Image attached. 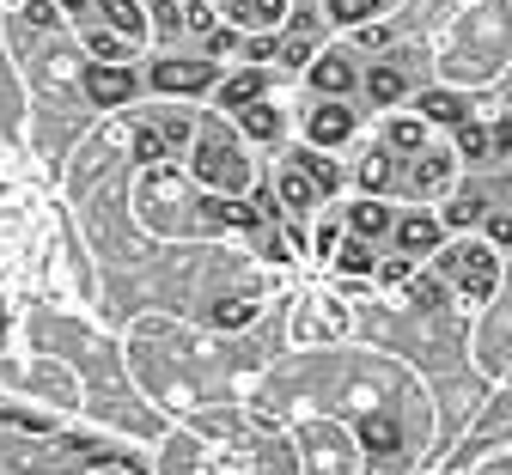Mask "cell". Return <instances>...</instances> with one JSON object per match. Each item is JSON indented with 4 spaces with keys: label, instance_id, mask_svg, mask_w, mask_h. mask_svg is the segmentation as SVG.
<instances>
[{
    "label": "cell",
    "instance_id": "obj_1",
    "mask_svg": "<svg viewBox=\"0 0 512 475\" xmlns=\"http://www.w3.org/2000/svg\"><path fill=\"white\" fill-rule=\"evenodd\" d=\"M196 171H202L208 183L244 189V159H238V141H232V134H220V128H208V134H202V147H196Z\"/></svg>",
    "mask_w": 512,
    "mask_h": 475
},
{
    "label": "cell",
    "instance_id": "obj_2",
    "mask_svg": "<svg viewBox=\"0 0 512 475\" xmlns=\"http://www.w3.org/2000/svg\"><path fill=\"white\" fill-rule=\"evenodd\" d=\"M452 281L464 287V299H488L494 293V250H482V244H464V250H452Z\"/></svg>",
    "mask_w": 512,
    "mask_h": 475
},
{
    "label": "cell",
    "instance_id": "obj_3",
    "mask_svg": "<svg viewBox=\"0 0 512 475\" xmlns=\"http://www.w3.org/2000/svg\"><path fill=\"white\" fill-rule=\"evenodd\" d=\"M153 86L171 98V92H202V86H214V61H153Z\"/></svg>",
    "mask_w": 512,
    "mask_h": 475
},
{
    "label": "cell",
    "instance_id": "obj_4",
    "mask_svg": "<svg viewBox=\"0 0 512 475\" xmlns=\"http://www.w3.org/2000/svg\"><path fill=\"white\" fill-rule=\"evenodd\" d=\"M305 134H311V147H336V141L354 134V110L348 104H317L311 122H305Z\"/></svg>",
    "mask_w": 512,
    "mask_h": 475
},
{
    "label": "cell",
    "instance_id": "obj_5",
    "mask_svg": "<svg viewBox=\"0 0 512 475\" xmlns=\"http://www.w3.org/2000/svg\"><path fill=\"white\" fill-rule=\"evenodd\" d=\"M86 92H92L98 104H128V98H135V74H128V67H92V74H86Z\"/></svg>",
    "mask_w": 512,
    "mask_h": 475
},
{
    "label": "cell",
    "instance_id": "obj_6",
    "mask_svg": "<svg viewBox=\"0 0 512 475\" xmlns=\"http://www.w3.org/2000/svg\"><path fill=\"white\" fill-rule=\"evenodd\" d=\"M452 183V153H421L415 165H409V189L415 195H433V189H445Z\"/></svg>",
    "mask_w": 512,
    "mask_h": 475
},
{
    "label": "cell",
    "instance_id": "obj_7",
    "mask_svg": "<svg viewBox=\"0 0 512 475\" xmlns=\"http://www.w3.org/2000/svg\"><path fill=\"white\" fill-rule=\"evenodd\" d=\"M433 244H439V220H433V214H409V220H397V250L427 256Z\"/></svg>",
    "mask_w": 512,
    "mask_h": 475
},
{
    "label": "cell",
    "instance_id": "obj_8",
    "mask_svg": "<svg viewBox=\"0 0 512 475\" xmlns=\"http://www.w3.org/2000/svg\"><path fill=\"white\" fill-rule=\"evenodd\" d=\"M348 232L360 244L378 238V232H391V208H384V201H354V208H348Z\"/></svg>",
    "mask_w": 512,
    "mask_h": 475
},
{
    "label": "cell",
    "instance_id": "obj_9",
    "mask_svg": "<svg viewBox=\"0 0 512 475\" xmlns=\"http://www.w3.org/2000/svg\"><path fill=\"white\" fill-rule=\"evenodd\" d=\"M226 13H232L238 25H263V31H269V25L287 19V0H232Z\"/></svg>",
    "mask_w": 512,
    "mask_h": 475
},
{
    "label": "cell",
    "instance_id": "obj_10",
    "mask_svg": "<svg viewBox=\"0 0 512 475\" xmlns=\"http://www.w3.org/2000/svg\"><path fill=\"white\" fill-rule=\"evenodd\" d=\"M384 147H391V153H409V159H421V153H427V128H421L415 116H403V122H391Z\"/></svg>",
    "mask_w": 512,
    "mask_h": 475
},
{
    "label": "cell",
    "instance_id": "obj_11",
    "mask_svg": "<svg viewBox=\"0 0 512 475\" xmlns=\"http://www.w3.org/2000/svg\"><path fill=\"white\" fill-rule=\"evenodd\" d=\"M98 7H104V19L128 37V43H135V37H147V19H141V7H135V0H98Z\"/></svg>",
    "mask_w": 512,
    "mask_h": 475
},
{
    "label": "cell",
    "instance_id": "obj_12",
    "mask_svg": "<svg viewBox=\"0 0 512 475\" xmlns=\"http://www.w3.org/2000/svg\"><path fill=\"white\" fill-rule=\"evenodd\" d=\"M391 183H397V153H366V165H360V189L378 195V189H391Z\"/></svg>",
    "mask_w": 512,
    "mask_h": 475
},
{
    "label": "cell",
    "instance_id": "obj_13",
    "mask_svg": "<svg viewBox=\"0 0 512 475\" xmlns=\"http://www.w3.org/2000/svg\"><path fill=\"white\" fill-rule=\"evenodd\" d=\"M256 98H263V74L256 67H244V74H232L220 86V104H256Z\"/></svg>",
    "mask_w": 512,
    "mask_h": 475
},
{
    "label": "cell",
    "instance_id": "obj_14",
    "mask_svg": "<svg viewBox=\"0 0 512 475\" xmlns=\"http://www.w3.org/2000/svg\"><path fill=\"white\" fill-rule=\"evenodd\" d=\"M311 80L324 86V92H348V86H354V67H348L342 55H324V61L311 67Z\"/></svg>",
    "mask_w": 512,
    "mask_h": 475
},
{
    "label": "cell",
    "instance_id": "obj_15",
    "mask_svg": "<svg viewBox=\"0 0 512 475\" xmlns=\"http://www.w3.org/2000/svg\"><path fill=\"white\" fill-rule=\"evenodd\" d=\"M293 171H305V177L317 183V195H336V165H330L324 153H299V159H293Z\"/></svg>",
    "mask_w": 512,
    "mask_h": 475
},
{
    "label": "cell",
    "instance_id": "obj_16",
    "mask_svg": "<svg viewBox=\"0 0 512 475\" xmlns=\"http://www.w3.org/2000/svg\"><path fill=\"white\" fill-rule=\"evenodd\" d=\"M366 98H372V104L403 98V74H397V67H372V74H366Z\"/></svg>",
    "mask_w": 512,
    "mask_h": 475
},
{
    "label": "cell",
    "instance_id": "obj_17",
    "mask_svg": "<svg viewBox=\"0 0 512 475\" xmlns=\"http://www.w3.org/2000/svg\"><path fill=\"white\" fill-rule=\"evenodd\" d=\"M360 439H366V451H378V457H391V451H397V421H384V415H372V421L360 427Z\"/></svg>",
    "mask_w": 512,
    "mask_h": 475
},
{
    "label": "cell",
    "instance_id": "obj_18",
    "mask_svg": "<svg viewBox=\"0 0 512 475\" xmlns=\"http://www.w3.org/2000/svg\"><path fill=\"white\" fill-rule=\"evenodd\" d=\"M421 104H427V116H439V122H458V128L470 122V104H464V98H452V92H427Z\"/></svg>",
    "mask_w": 512,
    "mask_h": 475
},
{
    "label": "cell",
    "instance_id": "obj_19",
    "mask_svg": "<svg viewBox=\"0 0 512 475\" xmlns=\"http://www.w3.org/2000/svg\"><path fill=\"white\" fill-rule=\"evenodd\" d=\"M281 201H287V214H305L311 208V177L305 171H287L281 177Z\"/></svg>",
    "mask_w": 512,
    "mask_h": 475
},
{
    "label": "cell",
    "instance_id": "obj_20",
    "mask_svg": "<svg viewBox=\"0 0 512 475\" xmlns=\"http://www.w3.org/2000/svg\"><path fill=\"white\" fill-rule=\"evenodd\" d=\"M336 262H342V275H372V250H366V244H360V238H348V244H342V256H336Z\"/></svg>",
    "mask_w": 512,
    "mask_h": 475
},
{
    "label": "cell",
    "instance_id": "obj_21",
    "mask_svg": "<svg viewBox=\"0 0 512 475\" xmlns=\"http://www.w3.org/2000/svg\"><path fill=\"white\" fill-rule=\"evenodd\" d=\"M244 122H250V134H263V141H275V134H281V110L275 104H256Z\"/></svg>",
    "mask_w": 512,
    "mask_h": 475
},
{
    "label": "cell",
    "instance_id": "obj_22",
    "mask_svg": "<svg viewBox=\"0 0 512 475\" xmlns=\"http://www.w3.org/2000/svg\"><path fill=\"white\" fill-rule=\"evenodd\" d=\"M330 13H336L342 25H360V19H372V13H378V0H330Z\"/></svg>",
    "mask_w": 512,
    "mask_h": 475
},
{
    "label": "cell",
    "instance_id": "obj_23",
    "mask_svg": "<svg viewBox=\"0 0 512 475\" xmlns=\"http://www.w3.org/2000/svg\"><path fill=\"white\" fill-rule=\"evenodd\" d=\"M458 153H464V159H482V153H488V128L464 122V128H458Z\"/></svg>",
    "mask_w": 512,
    "mask_h": 475
},
{
    "label": "cell",
    "instance_id": "obj_24",
    "mask_svg": "<svg viewBox=\"0 0 512 475\" xmlns=\"http://www.w3.org/2000/svg\"><path fill=\"white\" fill-rule=\"evenodd\" d=\"M476 214H482V195H458L452 208H445V226H470Z\"/></svg>",
    "mask_w": 512,
    "mask_h": 475
},
{
    "label": "cell",
    "instance_id": "obj_25",
    "mask_svg": "<svg viewBox=\"0 0 512 475\" xmlns=\"http://www.w3.org/2000/svg\"><path fill=\"white\" fill-rule=\"evenodd\" d=\"M281 61H287V67H305V61H311V43H305V31L281 43Z\"/></svg>",
    "mask_w": 512,
    "mask_h": 475
},
{
    "label": "cell",
    "instance_id": "obj_26",
    "mask_svg": "<svg viewBox=\"0 0 512 475\" xmlns=\"http://www.w3.org/2000/svg\"><path fill=\"white\" fill-rule=\"evenodd\" d=\"M135 153H141V159H159V153H165V134H159V128H141V134H135Z\"/></svg>",
    "mask_w": 512,
    "mask_h": 475
},
{
    "label": "cell",
    "instance_id": "obj_27",
    "mask_svg": "<svg viewBox=\"0 0 512 475\" xmlns=\"http://www.w3.org/2000/svg\"><path fill=\"white\" fill-rule=\"evenodd\" d=\"M250 311H256V305H250V299H238V305H226V311H214V317H220V323H244Z\"/></svg>",
    "mask_w": 512,
    "mask_h": 475
},
{
    "label": "cell",
    "instance_id": "obj_28",
    "mask_svg": "<svg viewBox=\"0 0 512 475\" xmlns=\"http://www.w3.org/2000/svg\"><path fill=\"white\" fill-rule=\"evenodd\" d=\"M488 232H494V238L506 244V238H512V220H506V214H494V226H488Z\"/></svg>",
    "mask_w": 512,
    "mask_h": 475
},
{
    "label": "cell",
    "instance_id": "obj_29",
    "mask_svg": "<svg viewBox=\"0 0 512 475\" xmlns=\"http://www.w3.org/2000/svg\"><path fill=\"white\" fill-rule=\"evenodd\" d=\"M0 335H7V305H0Z\"/></svg>",
    "mask_w": 512,
    "mask_h": 475
},
{
    "label": "cell",
    "instance_id": "obj_30",
    "mask_svg": "<svg viewBox=\"0 0 512 475\" xmlns=\"http://www.w3.org/2000/svg\"><path fill=\"white\" fill-rule=\"evenodd\" d=\"M61 7H86V0H61Z\"/></svg>",
    "mask_w": 512,
    "mask_h": 475
}]
</instances>
